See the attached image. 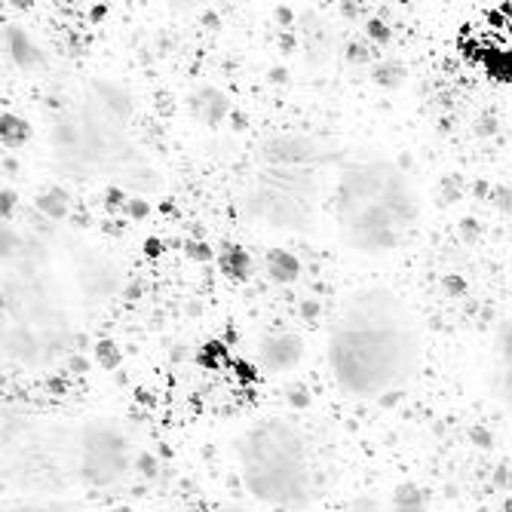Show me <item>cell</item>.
Instances as JSON below:
<instances>
[{
	"instance_id": "4fadbf2b",
	"label": "cell",
	"mask_w": 512,
	"mask_h": 512,
	"mask_svg": "<svg viewBox=\"0 0 512 512\" xmlns=\"http://www.w3.org/2000/svg\"><path fill=\"white\" fill-rule=\"evenodd\" d=\"M221 264H224V270H227L230 276H237V279L249 276V273H252V267H255V264H252V258H249L243 249H234V255L224 258Z\"/></svg>"
},
{
	"instance_id": "8fae6325",
	"label": "cell",
	"mask_w": 512,
	"mask_h": 512,
	"mask_svg": "<svg viewBox=\"0 0 512 512\" xmlns=\"http://www.w3.org/2000/svg\"><path fill=\"white\" fill-rule=\"evenodd\" d=\"M371 77H375V83H381L384 89H396L405 80V71H402L399 62H381V65H375Z\"/></svg>"
},
{
	"instance_id": "277c9868",
	"label": "cell",
	"mask_w": 512,
	"mask_h": 512,
	"mask_svg": "<svg viewBox=\"0 0 512 512\" xmlns=\"http://www.w3.org/2000/svg\"><path fill=\"white\" fill-rule=\"evenodd\" d=\"M252 221L276 230H304L316 218V181L313 166H273L258 175L246 194Z\"/></svg>"
},
{
	"instance_id": "6da1fadb",
	"label": "cell",
	"mask_w": 512,
	"mask_h": 512,
	"mask_svg": "<svg viewBox=\"0 0 512 512\" xmlns=\"http://www.w3.org/2000/svg\"><path fill=\"white\" fill-rule=\"evenodd\" d=\"M325 359L332 384L353 402L405 393L421 365V335L408 304L390 289H362L341 307Z\"/></svg>"
},
{
	"instance_id": "7a4b0ae2",
	"label": "cell",
	"mask_w": 512,
	"mask_h": 512,
	"mask_svg": "<svg viewBox=\"0 0 512 512\" xmlns=\"http://www.w3.org/2000/svg\"><path fill=\"white\" fill-rule=\"evenodd\" d=\"M421 215L411 181L390 163L347 166L338 181V224L347 249L387 255L399 249Z\"/></svg>"
},
{
	"instance_id": "3957f363",
	"label": "cell",
	"mask_w": 512,
	"mask_h": 512,
	"mask_svg": "<svg viewBox=\"0 0 512 512\" xmlns=\"http://www.w3.org/2000/svg\"><path fill=\"white\" fill-rule=\"evenodd\" d=\"M237 476L249 497L273 509H301L313 500L316 470L310 442L286 417L255 421L237 439Z\"/></svg>"
},
{
	"instance_id": "5b68a950",
	"label": "cell",
	"mask_w": 512,
	"mask_h": 512,
	"mask_svg": "<svg viewBox=\"0 0 512 512\" xmlns=\"http://www.w3.org/2000/svg\"><path fill=\"white\" fill-rule=\"evenodd\" d=\"M491 390L497 402L512 411V310L500 322V332L494 341V362H491Z\"/></svg>"
},
{
	"instance_id": "8992f818",
	"label": "cell",
	"mask_w": 512,
	"mask_h": 512,
	"mask_svg": "<svg viewBox=\"0 0 512 512\" xmlns=\"http://www.w3.org/2000/svg\"><path fill=\"white\" fill-rule=\"evenodd\" d=\"M301 341L295 335H270L264 344H261V362L264 368L270 371V375H286V371H292L298 362H301Z\"/></svg>"
},
{
	"instance_id": "7c38bea8",
	"label": "cell",
	"mask_w": 512,
	"mask_h": 512,
	"mask_svg": "<svg viewBox=\"0 0 512 512\" xmlns=\"http://www.w3.org/2000/svg\"><path fill=\"white\" fill-rule=\"evenodd\" d=\"M37 209H40L43 215H50V218H65V212H68V200H65V194H62V191H46V194L37 200Z\"/></svg>"
},
{
	"instance_id": "ba28073f",
	"label": "cell",
	"mask_w": 512,
	"mask_h": 512,
	"mask_svg": "<svg viewBox=\"0 0 512 512\" xmlns=\"http://www.w3.org/2000/svg\"><path fill=\"white\" fill-rule=\"evenodd\" d=\"M188 111H191L194 120H200L206 126H218L230 114V102H227V96L221 89L203 83L188 96Z\"/></svg>"
},
{
	"instance_id": "52a82bcc",
	"label": "cell",
	"mask_w": 512,
	"mask_h": 512,
	"mask_svg": "<svg viewBox=\"0 0 512 512\" xmlns=\"http://www.w3.org/2000/svg\"><path fill=\"white\" fill-rule=\"evenodd\" d=\"M4 43H7V56L13 59V65L22 71V74H34V71H43V53L40 46L31 40V34L13 22L4 25Z\"/></svg>"
},
{
	"instance_id": "5bb4252c",
	"label": "cell",
	"mask_w": 512,
	"mask_h": 512,
	"mask_svg": "<svg viewBox=\"0 0 512 512\" xmlns=\"http://www.w3.org/2000/svg\"><path fill=\"white\" fill-rule=\"evenodd\" d=\"M347 59H350V62H356V65H368V62H371V53H368V46L353 43L350 50H347Z\"/></svg>"
},
{
	"instance_id": "9a60e30c",
	"label": "cell",
	"mask_w": 512,
	"mask_h": 512,
	"mask_svg": "<svg viewBox=\"0 0 512 512\" xmlns=\"http://www.w3.org/2000/svg\"><path fill=\"white\" fill-rule=\"evenodd\" d=\"M368 34L375 37V40H381V43L390 40V28H387V22H381V19H371V22H368Z\"/></svg>"
},
{
	"instance_id": "9c48e42d",
	"label": "cell",
	"mask_w": 512,
	"mask_h": 512,
	"mask_svg": "<svg viewBox=\"0 0 512 512\" xmlns=\"http://www.w3.org/2000/svg\"><path fill=\"white\" fill-rule=\"evenodd\" d=\"M264 273L279 286H292L301 276V261L289 249H270L264 255Z\"/></svg>"
},
{
	"instance_id": "30bf717a",
	"label": "cell",
	"mask_w": 512,
	"mask_h": 512,
	"mask_svg": "<svg viewBox=\"0 0 512 512\" xmlns=\"http://www.w3.org/2000/svg\"><path fill=\"white\" fill-rule=\"evenodd\" d=\"M0 132H4V145H10V148L25 145L28 135H31L28 123L22 117H13V114H4V126H0Z\"/></svg>"
}]
</instances>
